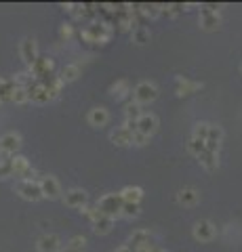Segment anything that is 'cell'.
Here are the masks:
<instances>
[{"instance_id": "obj_39", "label": "cell", "mask_w": 242, "mask_h": 252, "mask_svg": "<svg viewBox=\"0 0 242 252\" xmlns=\"http://www.w3.org/2000/svg\"><path fill=\"white\" fill-rule=\"evenodd\" d=\"M61 252H80V250H72V248H68V246H66V250H61Z\"/></svg>"}, {"instance_id": "obj_21", "label": "cell", "mask_w": 242, "mask_h": 252, "mask_svg": "<svg viewBox=\"0 0 242 252\" xmlns=\"http://www.w3.org/2000/svg\"><path fill=\"white\" fill-rule=\"evenodd\" d=\"M110 141H112L114 145H120V147L131 145L133 143V132L129 128H124V126H120V128H116L112 135H110Z\"/></svg>"}, {"instance_id": "obj_32", "label": "cell", "mask_w": 242, "mask_h": 252, "mask_svg": "<svg viewBox=\"0 0 242 252\" xmlns=\"http://www.w3.org/2000/svg\"><path fill=\"white\" fill-rule=\"evenodd\" d=\"M208 130H210V124H207V122H198V124H196V128H194V135H192V137L207 141Z\"/></svg>"}, {"instance_id": "obj_17", "label": "cell", "mask_w": 242, "mask_h": 252, "mask_svg": "<svg viewBox=\"0 0 242 252\" xmlns=\"http://www.w3.org/2000/svg\"><path fill=\"white\" fill-rule=\"evenodd\" d=\"M221 139H223V130H221V126L210 124V130H208V137H207V149H208V152H215V154L219 152Z\"/></svg>"}, {"instance_id": "obj_30", "label": "cell", "mask_w": 242, "mask_h": 252, "mask_svg": "<svg viewBox=\"0 0 242 252\" xmlns=\"http://www.w3.org/2000/svg\"><path fill=\"white\" fill-rule=\"evenodd\" d=\"M129 82L127 80H118V82H114L112 84V89H110V93L114 94V97L116 99H124V97H127V94H129Z\"/></svg>"}, {"instance_id": "obj_1", "label": "cell", "mask_w": 242, "mask_h": 252, "mask_svg": "<svg viewBox=\"0 0 242 252\" xmlns=\"http://www.w3.org/2000/svg\"><path fill=\"white\" fill-rule=\"evenodd\" d=\"M82 38L87 42H95V44H105L112 38V28L110 23H93L82 30Z\"/></svg>"}, {"instance_id": "obj_19", "label": "cell", "mask_w": 242, "mask_h": 252, "mask_svg": "<svg viewBox=\"0 0 242 252\" xmlns=\"http://www.w3.org/2000/svg\"><path fill=\"white\" fill-rule=\"evenodd\" d=\"M87 120L91 126H105L107 120H110V114H107L105 107H93V109H89Z\"/></svg>"}, {"instance_id": "obj_29", "label": "cell", "mask_w": 242, "mask_h": 252, "mask_svg": "<svg viewBox=\"0 0 242 252\" xmlns=\"http://www.w3.org/2000/svg\"><path fill=\"white\" fill-rule=\"evenodd\" d=\"M187 149H190V154H194L196 158H200L202 154L207 152V141H202V139L192 137L190 141H187Z\"/></svg>"}, {"instance_id": "obj_20", "label": "cell", "mask_w": 242, "mask_h": 252, "mask_svg": "<svg viewBox=\"0 0 242 252\" xmlns=\"http://www.w3.org/2000/svg\"><path fill=\"white\" fill-rule=\"evenodd\" d=\"M198 200H200V193L194 187H183V189H179V193H177V202L181 204V206H194Z\"/></svg>"}, {"instance_id": "obj_18", "label": "cell", "mask_w": 242, "mask_h": 252, "mask_svg": "<svg viewBox=\"0 0 242 252\" xmlns=\"http://www.w3.org/2000/svg\"><path fill=\"white\" fill-rule=\"evenodd\" d=\"M219 23H221V17H219V13H213V11H208L202 6L200 9V26L205 28V30H215V28H219Z\"/></svg>"}, {"instance_id": "obj_5", "label": "cell", "mask_w": 242, "mask_h": 252, "mask_svg": "<svg viewBox=\"0 0 242 252\" xmlns=\"http://www.w3.org/2000/svg\"><path fill=\"white\" fill-rule=\"evenodd\" d=\"M19 55H21V59L28 67H32L38 61V46H36L34 38H23L21 44H19Z\"/></svg>"}, {"instance_id": "obj_34", "label": "cell", "mask_w": 242, "mask_h": 252, "mask_svg": "<svg viewBox=\"0 0 242 252\" xmlns=\"http://www.w3.org/2000/svg\"><path fill=\"white\" fill-rule=\"evenodd\" d=\"M84 244H87V238H84V235H74V238L68 242V248H72V250H80V252H82Z\"/></svg>"}, {"instance_id": "obj_38", "label": "cell", "mask_w": 242, "mask_h": 252, "mask_svg": "<svg viewBox=\"0 0 242 252\" xmlns=\"http://www.w3.org/2000/svg\"><path fill=\"white\" fill-rule=\"evenodd\" d=\"M116 252H137V250H131L129 246H122V248H118V250H116Z\"/></svg>"}, {"instance_id": "obj_15", "label": "cell", "mask_w": 242, "mask_h": 252, "mask_svg": "<svg viewBox=\"0 0 242 252\" xmlns=\"http://www.w3.org/2000/svg\"><path fill=\"white\" fill-rule=\"evenodd\" d=\"M120 198L127 204H139L143 198V189L137 187V185H127V187L120 189Z\"/></svg>"}, {"instance_id": "obj_2", "label": "cell", "mask_w": 242, "mask_h": 252, "mask_svg": "<svg viewBox=\"0 0 242 252\" xmlns=\"http://www.w3.org/2000/svg\"><path fill=\"white\" fill-rule=\"evenodd\" d=\"M122 206H124V202L120 198V193H105V195H101L99 202H97V208L104 212L105 217H116V215H122Z\"/></svg>"}, {"instance_id": "obj_8", "label": "cell", "mask_w": 242, "mask_h": 252, "mask_svg": "<svg viewBox=\"0 0 242 252\" xmlns=\"http://www.w3.org/2000/svg\"><path fill=\"white\" fill-rule=\"evenodd\" d=\"M64 202L69 208H84L89 202V195H87V191H82V189H69L64 195Z\"/></svg>"}, {"instance_id": "obj_10", "label": "cell", "mask_w": 242, "mask_h": 252, "mask_svg": "<svg viewBox=\"0 0 242 252\" xmlns=\"http://www.w3.org/2000/svg\"><path fill=\"white\" fill-rule=\"evenodd\" d=\"M36 246L40 252H57L61 248V240L57 233H44L42 238H38Z\"/></svg>"}, {"instance_id": "obj_36", "label": "cell", "mask_w": 242, "mask_h": 252, "mask_svg": "<svg viewBox=\"0 0 242 252\" xmlns=\"http://www.w3.org/2000/svg\"><path fill=\"white\" fill-rule=\"evenodd\" d=\"M147 141H150V137L143 135V132H139V130L133 132V143H135V145H145Z\"/></svg>"}, {"instance_id": "obj_3", "label": "cell", "mask_w": 242, "mask_h": 252, "mask_svg": "<svg viewBox=\"0 0 242 252\" xmlns=\"http://www.w3.org/2000/svg\"><path fill=\"white\" fill-rule=\"evenodd\" d=\"M17 193L21 195L23 200L28 202H38L42 200V187H40V181H34V179H23L17 183Z\"/></svg>"}, {"instance_id": "obj_26", "label": "cell", "mask_w": 242, "mask_h": 252, "mask_svg": "<svg viewBox=\"0 0 242 252\" xmlns=\"http://www.w3.org/2000/svg\"><path fill=\"white\" fill-rule=\"evenodd\" d=\"M198 160H200V164H202V166H205L207 170H215L217 166H219V160H217V154H215V152H208V149H207V152L198 158Z\"/></svg>"}, {"instance_id": "obj_4", "label": "cell", "mask_w": 242, "mask_h": 252, "mask_svg": "<svg viewBox=\"0 0 242 252\" xmlns=\"http://www.w3.org/2000/svg\"><path fill=\"white\" fill-rule=\"evenodd\" d=\"M156 97H158V89H156V84L152 82H139L135 89H133V101L139 105L143 103H150V101H154Z\"/></svg>"}, {"instance_id": "obj_16", "label": "cell", "mask_w": 242, "mask_h": 252, "mask_svg": "<svg viewBox=\"0 0 242 252\" xmlns=\"http://www.w3.org/2000/svg\"><path fill=\"white\" fill-rule=\"evenodd\" d=\"M28 91H30V101H34V103H46L49 99H53L49 89H46L42 82H36L34 86H30Z\"/></svg>"}, {"instance_id": "obj_33", "label": "cell", "mask_w": 242, "mask_h": 252, "mask_svg": "<svg viewBox=\"0 0 242 252\" xmlns=\"http://www.w3.org/2000/svg\"><path fill=\"white\" fill-rule=\"evenodd\" d=\"M139 210H141V206H139V204H127V202H124L122 215L129 217V219H133V217H139Z\"/></svg>"}, {"instance_id": "obj_14", "label": "cell", "mask_w": 242, "mask_h": 252, "mask_svg": "<svg viewBox=\"0 0 242 252\" xmlns=\"http://www.w3.org/2000/svg\"><path fill=\"white\" fill-rule=\"evenodd\" d=\"M156 128H158V118H156L154 114H143L137 120V130L143 132V135H147V137H150Z\"/></svg>"}, {"instance_id": "obj_9", "label": "cell", "mask_w": 242, "mask_h": 252, "mask_svg": "<svg viewBox=\"0 0 242 252\" xmlns=\"http://www.w3.org/2000/svg\"><path fill=\"white\" fill-rule=\"evenodd\" d=\"M192 233L198 242H210L215 238V225L210 223V220H198V223L194 225Z\"/></svg>"}, {"instance_id": "obj_31", "label": "cell", "mask_w": 242, "mask_h": 252, "mask_svg": "<svg viewBox=\"0 0 242 252\" xmlns=\"http://www.w3.org/2000/svg\"><path fill=\"white\" fill-rule=\"evenodd\" d=\"M13 103H26V101H30V91L23 89V86H17V89L13 91V97H11Z\"/></svg>"}, {"instance_id": "obj_37", "label": "cell", "mask_w": 242, "mask_h": 252, "mask_svg": "<svg viewBox=\"0 0 242 252\" xmlns=\"http://www.w3.org/2000/svg\"><path fill=\"white\" fill-rule=\"evenodd\" d=\"M59 34H61V38H66V40H69V38L74 36V30H72V26H69V23H66V26H61Z\"/></svg>"}, {"instance_id": "obj_35", "label": "cell", "mask_w": 242, "mask_h": 252, "mask_svg": "<svg viewBox=\"0 0 242 252\" xmlns=\"http://www.w3.org/2000/svg\"><path fill=\"white\" fill-rule=\"evenodd\" d=\"M11 175H13V164H11V160L0 162V179H6V177H11Z\"/></svg>"}, {"instance_id": "obj_13", "label": "cell", "mask_w": 242, "mask_h": 252, "mask_svg": "<svg viewBox=\"0 0 242 252\" xmlns=\"http://www.w3.org/2000/svg\"><path fill=\"white\" fill-rule=\"evenodd\" d=\"M11 164H13V175L21 177V181L28 179L34 172L32 166H30V162H28V158H23V156H15L11 160Z\"/></svg>"}, {"instance_id": "obj_41", "label": "cell", "mask_w": 242, "mask_h": 252, "mask_svg": "<svg viewBox=\"0 0 242 252\" xmlns=\"http://www.w3.org/2000/svg\"><path fill=\"white\" fill-rule=\"evenodd\" d=\"M240 69H242V65H240Z\"/></svg>"}, {"instance_id": "obj_12", "label": "cell", "mask_w": 242, "mask_h": 252, "mask_svg": "<svg viewBox=\"0 0 242 252\" xmlns=\"http://www.w3.org/2000/svg\"><path fill=\"white\" fill-rule=\"evenodd\" d=\"M127 246L131 248V250H141V248H145V246H150V233H147L145 229H137V231H133L131 233V238H129V244Z\"/></svg>"}, {"instance_id": "obj_11", "label": "cell", "mask_w": 242, "mask_h": 252, "mask_svg": "<svg viewBox=\"0 0 242 252\" xmlns=\"http://www.w3.org/2000/svg\"><path fill=\"white\" fill-rule=\"evenodd\" d=\"M40 187H42V195H44V198H49V200L59 198V183H57L55 177H51V175L42 177L40 179Z\"/></svg>"}, {"instance_id": "obj_6", "label": "cell", "mask_w": 242, "mask_h": 252, "mask_svg": "<svg viewBox=\"0 0 242 252\" xmlns=\"http://www.w3.org/2000/svg\"><path fill=\"white\" fill-rule=\"evenodd\" d=\"M30 74H32L36 80H44V78L53 76V59L51 57H38V61L30 67Z\"/></svg>"}, {"instance_id": "obj_7", "label": "cell", "mask_w": 242, "mask_h": 252, "mask_svg": "<svg viewBox=\"0 0 242 252\" xmlns=\"http://www.w3.org/2000/svg\"><path fill=\"white\" fill-rule=\"evenodd\" d=\"M19 147H21V137L17 132H6V135L0 137V154L13 156Z\"/></svg>"}, {"instance_id": "obj_22", "label": "cell", "mask_w": 242, "mask_h": 252, "mask_svg": "<svg viewBox=\"0 0 242 252\" xmlns=\"http://www.w3.org/2000/svg\"><path fill=\"white\" fill-rule=\"evenodd\" d=\"M131 40L135 42V44H139V46L147 44V42H150V30H147L145 26L133 28V32H131Z\"/></svg>"}, {"instance_id": "obj_40", "label": "cell", "mask_w": 242, "mask_h": 252, "mask_svg": "<svg viewBox=\"0 0 242 252\" xmlns=\"http://www.w3.org/2000/svg\"><path fill=\"white\" fill-rule=\"evenodd\" d=\"M0 103H2V99H0Z\"/></svg>"}, {"instance_id": "obj_23", "label": "cell", "mask_w": 242, "mask_h": 252, "mask_svg": "<svg viewBox=\"0 0 242 252\" xmlns=\"http://www.w3.org/2000/svg\"><path fill=\"white\" fill-rule=\"evenodd\" d=\"M112 225H114V219L112 217H105V215H101L95 223H93V231L95 233H110L112 231Z\"/></svg>"}, {"instance_id": "obj_24", "label": "cell", "mask_w": 242, "mask_h": 252, "mask_svg": "<svg viewBox=\"0 0 242 252\" xmlns=\"http://www.w3.org/2000/svg\"><path fill=\"white\" fill-rule=\"evenodd\" d=\"M78 76H80V65H76V63L64 65V69H61V74H59V78L64 82H74Z\"/></svg>"}, {"instance_id": "obj_25", "label": "cell", "mask_w": 242, "mask_h": 252, "mask_svg": "<svg viewBox=\"0 0 242 252\" xmlns=\"http://www.w3.org/2000/svg\"><path fill=\"white\" fill-rule=\"evenodd\" d=\"M141 105L135 103V101H131V103L124 105V120H131V122H137L139 118H141Z\"/></svg>"}, {"instance_id": "obj_28", "label": "cell", "mask_w": 242, "mask_h": 252, "mask_svg": "<svg viewBox=\"0 0 242 252\" xmlns=\"http://www.w3.org/2000/svg\"><path fill=\"white\" fill-rule=\"evenodd\" d=\"M200 89V84L198 82H190V80H185V78H179L177 80V94H190L194 91H198Z\"/></svg>"}, {"instance_id": "obj_27", "label": "cell", "mask_w": 242, "mask_h": 252, "mask_svg": "<svg viewBox=\"0 0 242 252\" xmlns=\"http://www.w3.org/2000/svg\"><path fill=\"white\" fill-rule=\"evenodd\" d=\"M15 89H17V84H15L13 80H4V78H0V99L2 101H11Z\"/></svg>"}]
</instances>
